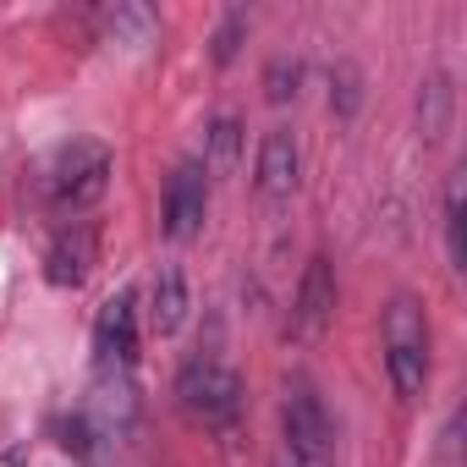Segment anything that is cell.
Returning a JSON list of instances; mask_svg holds the SVG:
<instances>
[{"mask_svg": "<svg viewBox=\"0 0 467 467\" xmlns=\"http://www.w3.org/2000/svg\"><path fill=\"white\" fill-rule=\"evenodd\" d=\"M379 341H385V374L401 401L423 396L429 385V308L412 292H396L379 314Z\"/></svg>", "mask_w": 467, "mask_h": 467, "instance_id": "1", "label": "cell"}, {"mask_svg": "<svg viewBox=\"0 0 467 467\" xmlns=\"http://www.w3.org/2000/svg\"><path fill=\"white\" fill-rule=\"evenodd\" d=\"M281 434L292 451V467H330L336 456V418L319 396V385L308 374L286 379V401H281Z\"/></svg>", "mask_w": 467, "mask_h": 467, "instance_id": "2", "label": "cell"}, {"mask_svg": "<svg viewBox=\"0 0 467 467\" xmlns=\"http://www.w3.org/2000/svg\"><path fill=\"white\" fill-rule=\"evenodd\" d=\"M176 401L192 423L203 429H231L243 418V379L237 368H225L220 358H192L176 374Z\"/></svg>", "mask_w": 467, "mask_h": 467, "instance_id": "3", "label": "cell"}, {"mask_svg": "<svg viewBox=\"0 0 467 467\" xmlns=\"http://www.w3.org/2000/svg\"><path fill=\"white\" fill-rule=\"evenodd\" d=\"M110 187V149L94 138H72L56 165H50V203L61 214H83L88 203H99Z\"/></svg>", "mask_w": 467, "mask_h": 467, "instance_id": "4", "label": "cell"}, {"mask_svg": "<svg viewBox=\"0 0 467 467\" xmlns=\"http://www.w3.org/2000/svg\"><path fill=\"white\" fill-rule=\"evenodd\" d=\"M203 214H209V176L198 160H182L171 176H165V198H160V231L171 243H192L203 231Z\"/></svg>", "mask_w": 467, "mask_h": 467, "instance_id": "5", "label": "cell"}, {"mask_svg": "<svg viewBox=\"0 0 467 467\" xmlns=\"http://www.w3.org/2000/svg\"><path fill=\"white\" fill-rule=\"evenodd\" d=\"M94 363L99 374H132L138 363V297L116 292L94 319Z\"/></svg>", "mask_w": 467, "mask_h": 467, "instance_id": "6", "label": "cell"}, {"mask_svg": "<svg viewBox=\"0 0 467 467\" xmlns=\"http://www.w3.org/2000/svg\"><path fill=\"white\" fill-rule=\"evenodd\" d=\"M330 314H336V270H330L325 254H314L308 270H303V281H297V297H292V319H286V330H292L297 341H314V336H325Z\"/></svg>", "mask_w": 467, "mask_h": 467, "instance_id": "7", "label": "cell"}, {"mask_svg": "<svg viewBox=\"0 0 467 467\" xmlns=\"http://www.w3.org/2000/svg\"><path fill=\"white\" fill-rule=\"evenodd\" d=\"M94 225L88 220H72V225H61L56 231V243H50V254H45V275H50V286H83L88 281V270H94Z\"/></svg>", "mask_w": 467, "mask_h": 467, "instance_id": "8", "label": "cell"}, {"mask_svg": "<svg viewBox=\"0 0 467 467\" xmlns=\"http://www.w3.org/2000/svg\"><path fill=\"white\" fill-rule=\"evenodd\" d=\"M297 176H303V154H297V138L286 132V127H275V132H265V143H259V171H254V182H259V198H292L297 192Z\"/></svg>", "mask_w": 467, "mask_h": 467, "instance_id": "9", "label": "cell"}, {"mask_svg": "<svg viewBox=\"0 0 467 467\" xmlns=\"http://www.w3.org/2000/svg\"><path fill=\"white\" fill-rule=\"evenodd\" d=\"M182 319H187V275L176 265H165L149 292V325H154V336H176Z\"/></svg>", "mask_w": 467, "mask_h": 467, "instance_id": "10", "label": "cell"}, {"mask_svg": "<svg viewBox=\"0 0 467 467\" xmlns=\"http://www.w3.org/2000/svg\"><path fill=\"white\" fill-rule=\"evenodd\" d=\"M243 160V121L237 116H214L209 132H203V176H231Z\"/></svg>", "mask_w": 467, "mask_h": 467, "instance_id": "11", "label": "cell"}, {"mask_svg": "<svg viewBox=\"0 0 467 467\" xmlns=\"http://www.w3.org/2000/svg\"><path fill=\"white\" fill-rule=\"evenodd\" d=\"M451 110H456V88H451L445 72H434V78L423 83V94H418V121H423V138H429V143H440V138L451 132Z\"/></svg>", "mask_w": 467, "mask_h": 467, "instance_id": "12", "label": "cell"}, {"mask_svg": "<svg viewBox=\"0 0 467 467\" xmlns=\"http://www.w3.org/2000/svg\"><path fill=\"white\" fill-rule=\"evenodd\" d=\"M445 254L451 270H467V214H462V171L445 182Z\"/></svg>", "mask_w": 467, "mask_h": 467, "instance_id": "13", "label": "cell"}, {"mask_svg": "<svg viewBox=\"0 0 467 467\" xmlns=\"http://www.w3.org/2000/svg\"><path fill=\"white\" fill-rule=\"evenodd\" d=\"M358 105H363V78H358V67H336V72H330V110H336L341 121H352Z\"/></svg>", "mask_w": 467, "mask_h": 467, "instance_id": "14", "label": "cell"}, {"mask_svg": "<svg viewBox=\"0 0 467 467\" xmlns=\"http://www.w3.org/2000/svg\"><path fill=\"white\" fill-rule=\"evenodd\" d=\"M297 83H303V67H297V61H270V72H265V99H270V105H286V99H297Z\"/></svg>", "mask_w": 467, "mask_h": 467, "instance_id": "15", "label": "cell"}, {"mask_svg": "<svg viewBox=\"0 0 467 467\" xmlns=\"http://www.w3.org/2000/svg\"><path fill=\"white\" fill-rule=\"evenodd\" d=\"M243 34H248V12H225L220 34H214V67H231L243 50Z\"/></svg>", "mask_w": 467, "mask_h": 467, "instance_id": "16", "label": "cell"}]
</instances>
